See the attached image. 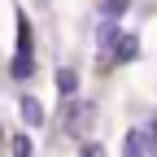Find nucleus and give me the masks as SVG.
I'll use <instances>...</instances> for the list:
<instances>
[{"mask_svg": "<svg viewBox=\"0 0 157 157\" xmlns=\"http://www.w3.org/2000/svg\"><path fill=\"white\" fill-rule=\"evenodd\" d=\"M35 61H31V26L26 13H17V52H13V78H31Z\"/></svg>", "mask_w": 157, "mask_h": 157, "instance_id": "obj_1", "label": "nucleus"}, {"mask_svg": "<svg viewBox=\"0 0 157 157\" xmlns=\"http://www.w3.org/2000/svg\"><path fill=\"white\" fill-rule=\"evenodd\" d=\"M13 153H22V157L31 153V140H26V135H17V140H13Z\"/></svg>", "mask_w": 157, "mask_h": 157, "instance_id": "obj_9", "label": "nucleus"}, {"mask_svg": "<svg viewBox=\"0 0 157 157\" xmlns=\"http://www.w3.org/2000/svg\"><path fill=\"white\" fill-rule=\"evenodd\" d=\"M92 101H78V96H66V109H61V127L70 135H83V127L92 122Z\"/></svg>", "mask_w": 157, "mask_h": 157, "instance_id": "obj_2", "label": "nucleus"}, {"mask_svg": "<svg viewBox=\"0 0 157 157\" xmlns=\"http://www.w3.org/2000/svg\"><path fill=\"white\" fill-rule=\"evenodd\" d=\"M118 35H122V31H118V22L109 17V22H101V31H96V44H101V48H113Z\"/></svg>", "mask_w": 157, "mask_h": 157, "instance_id": "obj_6", "label": "nucleus"}, {"mask_svg": "<svg viewBox=\"0 0 157 157\" xmlns=\"http://www.w3.org/2000/svg\"><path fill=\"white\" fill-rule=\"evenodd\" d=\"M57 87H61V96H74L78 92V74L74 70H57Z\"/></svg>", "mask_w": 157, "mask_h": 157, "instance_id": "obj_7", "label": "nucleus"}, {"mask_svg": "<svg viewBox=\"0 0 157 157\" xmlns=\"http://www.w3.org/2000/svg\"><path fill=\"white\" fill-rule=\"evenodd\" d=\"M22 118H26V127H39L44 122V105H39L35 96H22Z\"/></svg>", "mask_w": 157, "mask_h": 157, "instance_id": "obj_5", "label": "nucleus"}, {"mask_svg": "<svg viewBox=\"0 0 157 157\" xmlns=\"http://www.w3.org/2000/svg\"><path fill=\"white\" fill-rule=\"evenodd\" d=\"M127 153H135V157L157 153V135H153V131H131V135H127Z\"/></svg>", "mask_w": 157, "mask_h": 157, "instance_id": "obj_3", "label": "nucleus"}, {"mask_svg": "<svg viewBox=\"0 0 157 157\" xmlns=\"http://www.w3.org/2000/svg\"><path fill=\"white\" fill-rule=\"evenodd\" d=\"M135 52H140V39H135V35H118V44H113V57H118V61H131Z\"/></svg>", "mask_w": 157, "mask_h": 157, "instance_id": "obj_4", "label": "nucleus"}, {"mask_svg": "<svg viewBox=\"0 0 157 157\" xmlns=\"http://www.w3.org/2000/svg\"><path fill=\"white\" fill-rule=\"evenodd\" d=\"M148 131H153V135H157V118H153V127H148Z\"/></svg>", "mask_w": 157, "mask_h": 157, "instance_id": "obj_10", "label": "nucleus"}, {"mask_svg": "<svg viewBox=\"0 0 157 157\" xmlns=\"http://www.w3.org/2000/svg\"><path fill=\"white\" fill-rule=\"evenodd\" d=\"M101 13H105V17H122V13H127V0H105Z\"/></svg>", "mask_w": 157, "mask_h": 157, "instance_id": "obj_8", "label": "nucleus"}]
</instances>
